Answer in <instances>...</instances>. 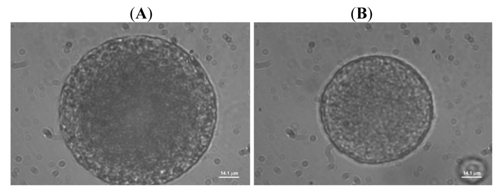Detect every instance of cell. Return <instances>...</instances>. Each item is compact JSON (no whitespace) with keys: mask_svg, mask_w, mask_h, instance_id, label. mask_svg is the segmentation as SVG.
Here are the masks:
<instances>
[{"mask_svg":"<svg viewBox=\"0 0 503 194\" xmlns=\"http://www.w3.org/2000/svg\"><path fill=\"white\" fill-rule=\"evenodd\" d=\"M365 59L335 75L323 96L325 129L341 150L360 161L378 163L401 152L404 121L413 91L424 86L410 66L389 58Z\"/></svg>","mask_w":503,"mask_h":194,"instance_id":"obj_1","label":"cell"},{"mask_svg":"<svg viewBox=\"0 0 503 194\" xmlns=\"http://www.w3.org/2000/svg\"><path fill=\"white\" fill-rule=\"evenodd\" d=\"M371 16V12L368 8L356 7L352 13V18L356 22H368Z\"/></svg>","mask_w":503,"mask_h":194,"instance_id":"obj_2","label":"cell"}]
</instances>
